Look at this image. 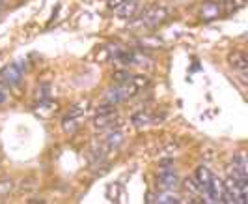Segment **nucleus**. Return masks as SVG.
I'll list each match as a JSON object with an SVG mask.
<instances>
[{"instance_id": "1", "label": "nucleus", "mask_w": 248, "mask_h": 204, "mask_svg": "<svg viewBox=\"0 0 248 204\" xmlns=\"http://www.w3.org/2000/svg\"><path fill=\"white\" fill-rule=\"evenodd\" d=\"M168 17H170V12L164 6H151V8H148L146 12L142 13V21H144V25L148 26L161 25Z\"/></svg>"}, {"instance_id": "2", "label": "nucleus", "mask_w": 248, "mask_h": 204, "mask_svg": "<svg viewBox=\"0 0 248 204\" xmlns=\"http://www.w3.org/2000/svg\"><path fill=\"white\" fill-rule=\"evenodd\" d=\"M203 191L207 193V197H209V201L211 203H222V195H224V182L222 180H217L213 178L211 184L203 189Z\"/></svg>"}, {"instance_id": "3", "label": "nucleus", "mask_w": 248, "mask_h": 204, "mask_svg": "<svg viewBox=\"0 0 248 204\" xmlns=\"http://www.w3.org/2000/svg\"><path fill=\"white\" fill-rule=\"evenodd\" d=\"M218 13H220V4H217V2H213V0H207V2L202 4L200 17H202L203 21H215V19L218 17Z\"/></svg>"}, {"instance_id": "4", "label": "nucleus", "mask_w": 248, "mask_h": 204, "mask_svg": "<svg viewBox=\"0 0 248 204\" xmlns=\"http://www.w3.org/2000/svg\"><path fill=\"white\" fill-rule=\"evenodd\" d=\"M228 64L237 71H245L248 68V56L243 51H233L228 54Z\"/></svg>"}, {"instance_id": "5", "label": "nucleus", "mask_w": 248, "mask_h": 204, "mask_svg": "<svg viewBox=\"0 0 248 204\" xmlns=\"http://www.w3.org/2000/svg\"><path fill=\"white\" fill-rule=\"evenodd\" d=\"M194 180H196V184H198L200 187H202V191L211 184V180H213V174H211V170L207 169L205 165H200L196 170H194Z\"/></svg>"}, {"instance_id": "6", "label": "nucleus", "mask_w": 248, "mask_h": 204, "mask_svg": "<svg viewBox=\"0 0 248 204\" xmlns=\"http://www.w3.org/2000/svg\"><path fill=\"white\" fill-rule=\"evenodd\" d=\"M138 10V0H127L120 8H116V13L120 17H133Z\"/></svg>"}, {"instance_id": "7", "label": "nucleus", "mask_w": 248, "mask_h": 204, "mask_svg": "<svg viewBox=\"0 0 248 204\" xmlns=\"http://www.w3.org/2000/svg\"><path fill=\"white\" fill-rule=\"evenodd\" d=\"M175 184H177V176L172 170H164L159 174V186L164 189H172V187H175Z\"/></svg>"}, {"instance_id": "8", "label": "nucleus", "mask_w": 248, "mask_h": 204, "mask_svg": "<svg viewBox=\"0 0 248 204\" xmlns=\"http://www.w3.org/2000/svg\"><path fill=\"white\" fill-rule=\"evenodd\" d=\"M2 79H4L6 83H10V85H17V83L21 81V73H19L17 66H10V68H6V69H4V73H2Z\"/></svg>"}, {"instance_id": "9", "label": "nucleus", "mask_w": 248, "mask_h": 204, "mask_svg": "<svg viewBox=\"0 0 248 204\" xmlns=\"http://www.w3.org/2000/svg\"><path fill=\"white\" fill-rule=\"evenodd\" d=\"M88 111V100H82V102H78L75 107H71V111L67 113L69 118H78V116H82L84 113Z\"/></svg>"}, {"instance_id": "10", "label": "nucleus", "mask_w": 248, "mask_h": 204, "mask_svg": "<svg viewBox=\"0 0 248 204\" xmlns=\"http://www.w3.org/2000/svg\"><path fill=\"white\" fill-rule=\"evenodd\" d=\"M114 116H116V111H114V113H97L95 126H97V128H107L112 120H114Z\"/></svg>"}, {"instance_id": "11", "label": "nucleus", "mask_w": 248, "mask_h": 204, "mask_svg": "<svg viewBox=\"0 0 248 204\" xmlns=\"http://www.w3.org/2000/svg\"><path fill=\"white\" fill-rule=\"evenodd\" d=\"M131 122H133L135 126H144V124H149V122H151V115H149V113H144V111H140V113H137V115H133Z\"/></svg>"}, {"instance_id": "12", "label": "nucleus", "mask_w": 248, "mask_h": 204, "mask_svg": "<svg viewBox=\"0 0 248 204\" xmlns=\"http://www.w3.org/2000/svg\"><path fill=\"white\" fill-rule=\"evenodd\" d=\"M77 128H78L77 118H69V116H65V118L62 120V129L65 131V133H73Z\"/></svg>"}, {"instance_id": "13", "label": "nucleus", "mask_w": 248, "mask_h": 204, "mask_svg": "<svg viewBox=\"0 0 248 204\" xmlns=\"http://www.w3.org/2000/svg\"><path fill=\"white\" fill-rule=\"evenodd\" d=\"M120 142H122V133H112L110 137L107 139V148L112 150V148H116Z\"/></svg>"}, {"instance_id": "14", "label": "nucleus", "mask_w": 248, "mask_h": 204, "mask_svg": "<svg viewBox=\"0 0 248 204\" xmlns=\"http://www.w3.org/2000/svg\"><path fill=\"white\" fill-rule=\"evenodd\" d=\"M185 187L188 189V191H192V193H200V191H202V187H200L198 184H196V180H194V178H186L185 180Z\"/></svg>"}, {"instance_id": "15", "label": "nucleus", "mask_w": 248, "mask_h": 204, "mask_svg": "<svg viewBox=\"0 0 248 204\" xmlns=\"http://www.w3.org/2000/svg\"><path fill=\"white\" fill-rule=\"evenodd\" d=\"M114 79L122 85V83H125V81L129 79V73H125V71H118V73H114Z\"/></svg>"}, {"instance_id": "16", "label": "nucleus", "mask_w": 248, "mask_h": 204, "mask_svg": "<svg viewBox=\"0 0 248 204\" xmlns=\"http://www.w3.org/2000/svg\"><path fill=\"white\" fill-rule=\"evenodd\" d=\"M127 0H108V6H110L112 10H116V8H120L122 4H125Z\"/></svg>"}, {"instance_id": "17", "label": "nucleus", "mask_w": 248, "mask_h": 204, "mask_svg": "<svg viewBox=\"0 0 248 204\" xmlns=\"http://www.w3.org/2000/svg\"><path fill=\"white\" fill-rule=\"evenodd\" d=\"M245 2H247V0H232V4H235L237 8H243V6H245Z\"/></svg>"}]
</instances>
